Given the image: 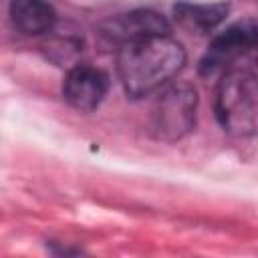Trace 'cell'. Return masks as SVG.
<instances>
[{
	"mask_svg": "<svg viewBox=\"0 0 258 258\" xmlns=\"http://www.w3.org/2000/svg\"><path fill=\"white\" fill-rule=\"evenodd\" d=\"M185 64L183 46L171 34L119 46L117 75L131 99H141L169 85Z\"/></svg>",
	"mask_w": 258,
	"mask_h": 258,
	"instance_id": "1",
	"label": "cell"
},
{
	"mask_svg": "<svg viewBox=\"0 0 258 258\" xmlns=\"http://www.w3.org/2000/svg\"><path fill=\"white\" fill-rule=\"evenodd\" d=\"M214 113L220 127L234 137L258 135V73L250 69H228L222 73Z\"/></svg>",
	"mask_w": 258,
	"mask_h": 258,
	"instance_id": "2",
	"label": "cell"
},
{
	"mask_svg": "<svg viewBox=\"0 0 258 258\" xmlns=\"http://www.w3.org/2000/svg\"><path fill=\"white\" fill-rule=\"evenodd\" d=\"M198 91L185 81H175L157 91L149 115V131L157 141L175 143L196 125Z\"/></svg>",
	"mask_w": 258,
	"mask_h": 258,
	"instance_id": "3",
	"label": "cell"
},
{
	"mask_svg": "<svg viewBox=\"0 0 258 258\" xmlns=\"http://www.w3.org/2000/svg\"><path fill=\"white\" fill-rule=\"evenodd\" d=\"M254 48H258V16L238 20L214 36L200 60V75L214 77L218 73H226L232 62Z\"/></svg>",
	"mask_w": 258,
	"mask_h": 258,
	"instance_id": "4",
	"label": "cell"
},
{
	"mask_svg": "<svg viewBox=\"0 0 258 258\" xmlns=\"http://www.w3.org/2000/svg\"><path fill=\"white\" fill-rule=\"evenodd\" d=\"M97 30L103 40L123 46V44L137 42L143 38L169 34L171 24L167 22L163 14L151 8H137V10H129V12L105 18Z\"/></svg>",
	"mask_w": 258,
	"mask_h": 258,
	"instance_id": "5",
	"label": "cell"
},
{
	"mask_svg": "<svg viewBox=\"0 0 258 258\" xmlns=\"http://www.w3.org/2000/svg\"><path fill=\"white\" fill-rule=\"evenodd\" d=\"M107 91H109V75L89 64L73 67L62 81L64 101L81 113L95 111L103 103Z\"/></svg>",
	"mask_w": 258,
	"mask_h": 258,
	"instance_id": "6",
	"label": "cell"
},
{
	"mask_svg": "<svg viewBox=\"0 0 258 258\" xmlns=\"http://www.w3.org/2000/svg\"><path fill=\"white\" fill-rule=\"evenodd\" d=\"M10 18L24 36H38L52 30L56 12L46 0H10Z\"/></svg>",
	"mask_w": 258,
	"mask_h": 258,
	"instance_id": "7",
	"label": "cell"
},
{
	"mask_svg": "<svg viewBox=\"0 0 258 258\" xmlns=\"http://www.w3.org/2000/svg\"><path fill=\"white\" fill-rule=\"evenodd\" d=\"M230 6L226 2H214V4H191V2H177L173 6L175 20L181 22L187 28L208 32L216 28L226 16Z\"/></svg>",
	"mask_w": 258,
	"mask_h": 258,
	"instance_id": "8",
	"label": "cell"
}]
</instances>
